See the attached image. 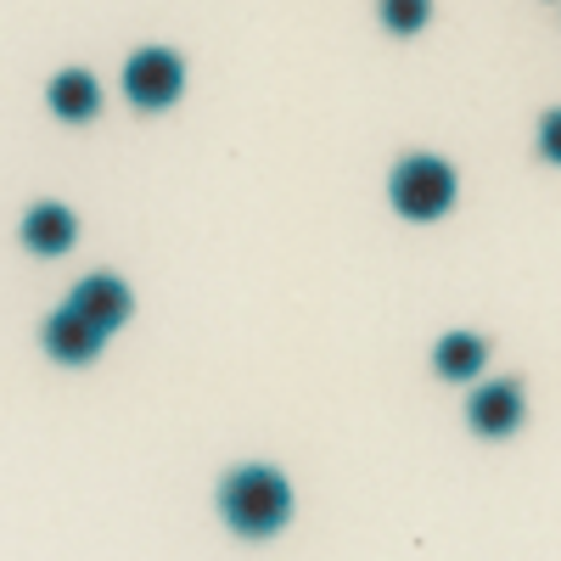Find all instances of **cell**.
I'll return each mask as SVG.
<instances>
[{"mask_svg":"<svg viewBox=\"0 0 561 561\" xmlns=\"http://www.w3.org/2000/svg\"><path fill=\"white\" fill-rule=\"evenodd\" d=\"M68 309H73L84 325H96V332L107 337V332H118V325L135 314V293L124 287L118 275H107V270H102V275H84L79 287L68 293Z\"/></svg>","mask_w":561,"mask_h":561,"instance_id":"277c9868","label":"cell"},{"mask_svg":"<svg viewBox=\"0 0 561 561\" xmlns=\"http://www.w3.org/2000/svg\"><path fill=\"white\" fill-rule=\"evenodd\" d=\"M523 388L517 382H483L472 399H466V421H472V427L483 433V438H511V433H517L523 427Z\"/></svg>","mask_w":561,"mask_h":561,"instance_id":"5b68a950","label":"cell"},{"mask_svg":"<svg viewBox=\"0 0 561 561\" xmlns=\"http://www.w3.org/2000/svg\"><path fill=\"white\" fill-rule=\"evenodd\" d=\"M433 365H438V377H449V382H472V377H483V365H489V343L478 332H449V337H438Z\"/></svg>","mask_w":561,"mask_h":561,"instance_id":"9c48e42d","label":"cell"},{"mask_svg":"<svg viewBox=\"0 0 561 561\" xmlns=\"http://www.w3.org/2000/svg\"><path fill=\"white\" fill-rule=\"evenodd\" d=\"M455 192H460L455 169H449L444 158H433V152H410V158L393 169V180H388L393 208H399L404 219H415V225L444 219V214L455 208Z\"/></svg>","mask_w":561,"mask_h":561,"instance_id":"7a4b0ae2","label":"cell"},{"mask_svg":"<svg viewBox=\"0 0 561 561\" xmlns=\"http://www.w3.org/2000/svg\"><path fill=\"white\" fill-rule=\"evenodd\" d=\"M377 18H382V28H388V34L410 39V34L427 28V18H433V0H377Z\"/></svg>","mask_w":561,"mask_h":561,"instance_id":"30bf717a","label":"cell"},{"mask_svg":"<svg viewBox=\"0 0 561 561\" xmlns=\"http://www.w3.org/2000/svg\"><path fill=\"white\" fill-rule=\"evenodd\" d=\"M45 102H51V113L62 124H90L102 113V84H96V73H84V68H62L51 79V90H45Z\"/></svg>","mask_w":561,"mask_h":561,"instance_id":"ba28073f","label":"cell"},{"mask_svg":"<svg viewBox=\"0 0 561 561\" xmlns=\"http://www.w3.org/2000/svg\"><path fill=\"white\" fill-rule=\"evenodd\" d=\"M539 158L561 169V107H550V113L539 118Z\"/></svg>","mask_w":561,"mask_h":561,"instance_id":"8fae6325","label":"cell"},{"mask_svg":"<svg viewBox=\"0 0 561 561\" xmlns=\"http://www.w3.org/2000/svg\"><path fill=\"white\" fill-rule=\"evenodd\" d=\"M39 337H45V354H51L57 365H90V359L102 354V343H107L96 325H84L68 304H62L51 320H45V332H39Z\"/></svg>","mask_w":561,"mask_h":561,"instance_id":"8992f818","label":"cell"},{"mask_svg":"<svg viewBox=\"0 0 561 561\" xmlns=\"http://www.w3.org/2000/svg\"><path fill=\"white\" fill-rule=\"evenodd\" d=\"M79 242V219L62 203H34L23 214V248H34L39 259H62Z\"/></svg>","mask_w":561,"mask_h":561,"instance_id":"52a82bcc","label":"cell"},{"mask_svg":"<svg viewBox=\"0 0 561 561\" xmlns=\"http://www.w3.org/2000/svg\"><path fill=\"white\" fill-rule=\"evenodd\" d=\"M180 90H185V62H180V51H169V45H147V51H135L124 62V96L140 113L174 107Z\"/></svg>","mask_w":561,"mask_h":561,"instance_id":"3957f363","label":"cell"},{"mask_svg":"<svg viewBox=\"0 0 561 561\" xmlns=\"http://www.w3.org/2000/svg\"><path fill=\"white\" fill-rule=\"evenodd\" d=\"M219 517L242 539H270L293 517V483L275 466H237L219 483Z\"/></svg>","mask_w":561,"mask_h":561,"instance_id":"6da1fadb","label":"cell"}]
</instances>
